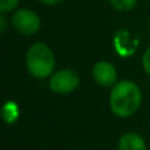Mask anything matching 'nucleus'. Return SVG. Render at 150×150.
Masks as SVG:
<instances>
[{"mask_svg": "<svg viewBox=\"0 0 150 150\" xmlns=\"http://www.w3.org/2000/svg\"><path fill=\"white\" fill-rule=\"evenodd\" d=\"M142 101L141 90L132 80H121L112 87L109 93L111 111L119 117H130L138 111Z\"/></svg>", "mask_w": 150, "mask_h": 150, "instance_id": "f257e3e1", "label": "nucleus"}, {"mask_svg": "<svg viewBox=\"0 0 150 150\" xmlns=\"http://www.w3.org/2000/svg\"><path fill=\"white\" fill-rule=\"evenodd\" d=\"M25 63L28 73L37 79L50 78L55 67V57L50 46L44 42H36L26 52Z\"/></svg>", "mask_w": 150, "mask_h": 150, "instance_id": "f03ea898", "label": "nucleus"}, {"mask_svg": "<svg viewBox=\"0 0 150 150\" xmlns=\"http://www.w3.org/2000/svg\"><path fill=\"white\" fill-rule=\"evenodd\" d=\"M12 25L18 33L24 36H32L41 28V18L34 11L28 8H20L13 13Z\"/></svg>", "mask_w": 150, "mask_h": 150, "instance_id": "7ed1b4c3", "label": "nucleus"}, {"mask_svg": "<svg viewBox=\"0 0 150 150\" xmlns=\"http://www.w3.org/2000/svg\"><path fill=\"white\" fill-rule=\"evenodd\" d=\"M80 83L79 75L71 69H62L52 74L49 79V87L55 93H70Z\"/></svg>", "mask_w": 150, "mask_h": 150, "instance_id": "20e7f679", "label": "nucleus"}, {"mask_svg": "<svg viewBox=\"0 0 150 150\" xmlns=\"http://www.w3.org/2000/svg\"><path fill=\"white\" fill-rule=\"evenodd\" d=\"M92 76L98 84L103 86V87H109V86L116 84L117 71L111 62L100 61V62L95 63V66L92 67Z\"/></svg>", "mask_w": 150, "mask_h": 150, "instance_id": "39448f33", "label": "nucleus"}, {"mask_svg": "<svg viewBox=\"0 0 150 150\" xmlns=\"http://www.w3.org/2000/svg\"><path fill=\"white\" fill-rule=\"evenodd\" d=\"M119 150H148V146L140 134L127 132L119 140Z\"/></svg>", "mask_w": 150, "mask_h": 150, "instance_id": "423d86ee", "label": "nucleus"}, {"mask_svg": "<svg viewBox=\"0 0 150 150\" xmlns=\"http://www.w3.org/2000/svg\"><path fill=\"white\" fill-rule=\"evenodd\" d=\"M136 44H137V42H134V41L132 42V38H130L129 33H128L127 30H119L117 34H115V46L119 50V53L121 52V49H125L124 46H127L128 49L134 52ZM129 54H130V52H129Z\"/></svg>", "mask_w": 150, "mask_h": 150, "instance_id": "0eeeda50", "label": "nucleus"}, {"mask_svg": "<svg viewBox=\"0 0 150 150\" xmlns=\"http://www.w3.org/2000/svg\"><path fill=\"white\" fill-rule=\"evenodd\" d=\"M3 117L7 124H12L18 117V107L13 101H8L3 107Z\"/></svg>", "mask_w": 150, "mask_h": 150, "instance_id": "6e6552de", "label": "nucleus"}, {"mask_svg": "<svg viewBox=\"0 0 150 150\" xmlns=\"http://www.w3.org/2000/svg\"><path fill=\"white\" fill-rule=\"evenodd\" d=\"M109 3L119 12H129L137 5V0H109Z\"/></svg>", "mask_w": 150, "mask_h": 150, "instance_id": "1a4fd4ad", "label": "nucleus"}, {"mask_svg": "<svg viewBox=\"0 0 150 150\" xmlns=\"http://www.w3.org/2000/svg\"><path fill=\"white\" fill-rule=\"evenodd\" d=\"M20 0H0V12L8 13L11 11L16 9Z\"/></svg>", "mask_w": 150, "mask_h": 150, "instance_id": "9d476101", "label": "nucleus"}, {"mask_svg": "<svg viewBox=\"0 0 150 150\" xmlns=\"http://www.w3.org/2000/svg\"><path fill=\"white\" fill-rule=\"evenodd\" d=\"M142 67L146 71V74L150 75V46L145 50L142 55Z\"/></svg>", "mask_w": 150, "mask_h": 150, "instance_id": "9b49d317", "label": "nucleus"}, {"mask_svg": "<svg viewBox=\"0 0 150 150\" xmlns=\"http://www.w3.org/2000/svg\"><path fill=\"white\" fill-rule=\"evenodd\" d=\"M7 28V18H5V13H1L0 16V32H4Z\"/></svg>", "mask_w": 150, "mask_h": 150, "instance_id": "f8f14e48", "label": "nucleus"}, {"mask_svg": "<svg viewBox=\"0 0 150 150\" xmlns=\"http://www.w3.org/2000/svg\"><path fill=\"white\" fill-rule=\"evenodd\" d=\"M41 1L42 4H46V5H57V4H61L63 0H38Z\"/></svg>", "mask_w": 150, "mask_h": 150, "instance_id": "ddd939ff", "label": "nucleus"}]
</instances>
